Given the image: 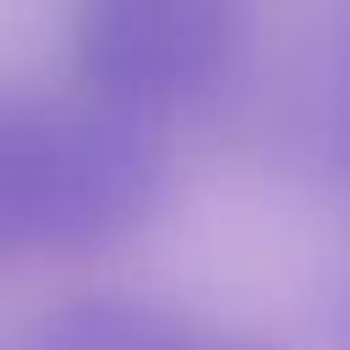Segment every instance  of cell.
<instances>
[{
	"instance_id": "6da1fadb",
	"label": "cell",
	"mask_w": 350,
	"mask_h": 350,
	"mask_svg": "<svg viewBox=\"0 0 350 350\" xmlns=\"http://www.w3.org/2000/svg\"><path fill=\"white\" fill-rule=\"evenodd\" d=\"M230 55V0H88L77 71L109 109L191 98Z\"/></svg>"
},
{
	"instance_id": "7a4b0ae2",
	"label": "cell",
	"mask_w": 350,
	"mask_h": 350,
	"mask_svg": "<svg viewBox=\"0 0 350 350\" xmlns=\"http://www.w3.org/2000/svg\"><path fill=\"white\" fill-rule=\"evenodd\" d=\"M164 191L159 142L126 109H55L44 186H38V241H104L153 213Z\"/></svg>"
},
{
	"instance_id": "3957f363",
	"label": "cell",
	"mask_w": 350,
	"mask_h": 350,
	"mask_svg": "<svg viewBox=\"0 0 350 350\" xmlns=\"http://www.w3.org/2000/svg\"><path fill=\"white\" fill-rule=\"evenodd\" d=\"M33 350H191L186 334L142 301H82L60 312Z\"/></svg>"
},
{
	"instance_id": "277c9868",
	"label": "cell",
	"mask_w": 350,
	"mask_h": 350,
	"mask_svg": "<svg viewBox=\"0 0 350 350\" xmlns=\"http://www.w3.org/2000/svg\"><path fill=\"white\" fill-rule=\"evenodd\" d=\"M328 328H334V339L350 350V279L328 295Z\"/></svg>"
},
{
	"instance_id": "5b68a950",
	"label": "cell",
	"mask_w": 350,
	"mask_h": 350,
	"mask_svg": "<svg viewBox=\"0 0 350 350\" xmlns=\"http://www.w3.org/2000/svg\"><path fill=\"white\" fill-rule=\"evenodd\" d=\"M339 153H345V164H350V98H345V115H339Z\"/></svg>"
},
{
	"instance_id": "8992f818",
	"label": "cell",
	"mask_w": 350,
	"mask_h": 350,
	"mask_svg": "<svg viewBox=\"0 0 350 350\" xmlns=\"http://www.w3.org/2000/svg\"><path fill=\"white\" fill-rule=\"evenodd\" d=\"M219 350H252V345H219Z\"/></svg>"
}]
</instances>
